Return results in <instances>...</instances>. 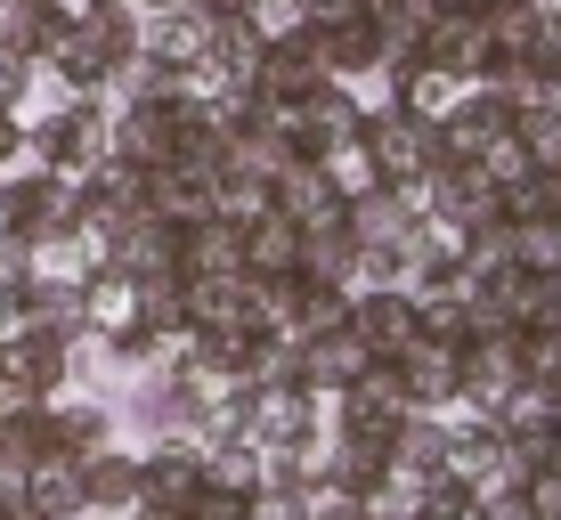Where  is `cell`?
I'll use <instances>...</instances> for the list:
<instances>
[{"label": "cell", "mask_w": 561, "mask_h": 520, "mask_svg": "<svg viewBox=\"0 0 561 520\" xmlns=\"http://www.w3.org/2000/svg\"><path fill=\"white\" fill-rule=\"evenodd\" d=\"M244 520H294V505H285V496H268V505H253Z\"/></svg>", "instance_id": "8fae6325"}, {"label": "cell", "mask_w": 561, "mask_h": 520, "mask_svg": "<svg viewBox=\"0 0 561 520\" xmlns=\"http://www.w3.org/2000/svg\"><path fill=\"white\" fill-rule=\"evenodd\" d=\"M553 455H561V431H553Z\"/></svg>", "instance_id": "9a60e30c"}, {"label": "cell", "mask_w": 561, "mask_h": 520, "mask_svg": "<svg viewBox=\"0 0 561 520\" xmlns=\"http://www.w3.org/2000/svg\"><path fill=\"white\" fill-rule=\"evenodd\" d=\"M529 520H561V472H537L529 479Z\"/></svg>", "instance_id": "ba28073f"}, {"label": "cell", "mask_w": 561, "mask_h": 520, "mask_svg": "<svg viewBox=\"0 0 561 520\" xmlns=\"http://www.w3.org/2000/svg\"><path fill=\"white\" fill-rule=\"evenodd\" d=\"M139 9H180V0H139Z\"/></svg>", "instance_id": "4fadbf2b"}, {"label": "cell", "mask_w": 561, "mask_h": 520, "mask_svg": "<svg viewBox=\"0 0 561 520\" xmlns=\"http://www.w3.org/2000/svg\"><path fill=\"white\" fill-rule=\"evenodd\" d=\"M513 130H520V155H529L537 171H561V114L553 106H529Z\"/></svg>", "instance_id": "8992f818"}, {"label": "cell", "mask_w": 561, "mask_h": 520, "mask_svg": "<svg viewBox=\"0 0 561 520\" xmlns=\"http://www.w3.org/2000/svg\"><path fill=\"white\" fill-rule=\"evenodd\" d=\"M25 505L42 520H82L90 496H82V455H42V464L25 472Z\"/></svg>", "instance_id": "6da1fadb"}, {"label": "cell", "mask_w": 561, "mask_h": 520, "mask_svg": "<svg viewBox=\"0 0 561 520\" xmlns=\"http://www.w3.org/2000/svg\"><path fill=\"white\" fill-rule=\"evenodd\" d=\"M309 49H318L325 73H366L382 57V25L375 16H342V25H318L309 33Z\"/></svg>", "instance_id": "7a4b0ae2"}, {"label": "cell", "mask_w": 561, "mask_h": 520, "mask_svg": "<svg viewBox=\"0 0 561 520\" xmlns=\"http://www.w3.org/2000/svg\"><path fill=\"white\" fill-rule=\"evenodd\" d=\"M351 334L366 342V350H408L415 342V310L399 293H382V301H366V310L351 317Z\"/></svg>", "instance_id": "5b68a950"}, {"label": "cell", "mask_w": 561, "mask_h": 520, "mask_svg": "<svg viewBox=\"0 0 561 520\" xmlns=\"http://www.w3.org/2000/svg\"><path fill=\"white\" fill-rule=\"evenodd\" d=\"M82 496H90V512H114V505H139V455H114V448H99V455H82Z\"/></svg>", "instance_id": "3957f363"}, {"label": "cell", "mask_w": 561, "mask_h": 520, "mask_svg": "<svg viewBox=\"0 0 561 520\" xmlns=\"http://www.w3.org/2000/svg\"><path fill=\"white\" fill-rule=\"evenodd\" d=\"M261 423H268V431H301V423H309V407H301L294 391H268V398H261Z\"/></svg>", "instance_id": "52a82bcc"}, {"label": "cell", "mask_w": 561, "mask_h": 520, "mask_svg": "<svg viewBox=\"0 0 561 520\" xmlns=\"http://www.w3.org/2000/svg\"><path fill=\"white\" fill-rule=\"evenodd\" d=\"M553 211H561V171H553Z\"/></svg>", "instance_id": "5bb4252c"}, {"label": "cell", "mask_w": 561, "mask_h": 520, "mask_svg": "<svg viewBox=\"0 0 561 520\" xmlns=\"http://www.w3.org/2000/svg\"><path fill=\"white\" fill-rule=\"evenodd\" d=\"M325 520H358V505H334V512H325Z\"/></svg>", "instance_id": "7c38bea8"}, {"label": "cell", "mask_w": 561, "mask_h": 520, "mask_svg": "<svg viewBox=\"0 0 561 520\" xmlns=\"http://www.w3.org/2000/svg\"><path fill=\"white\" fill-rule=\"evenodd\" d=\"M294 261H301V228L285 220V211H277V220L261 211V220H253V236H244V268H253V277H285Z\"/></svg>", "instance_id": "277c9868"}, {"label": "cell", "mask_w": 561, "mask_h": 520, "mask_svg": "<svg viewBox=\"0 0 561 520\" xmlns=\"http://www.w3.org/2000/svg\"><path fill=\"white\" fill-rule=\"evenodd\" d=\"M25 155V123H16V106H0V171Z\"/></svg>", "instance_id": "30bf717a"}, {"label": "cell", "mask_w": 561, "mask_h": 520, "mask_svg": "<svg viewBox=\"0 0 561 520\" xmlns=\"http://www.w3.org/2000/svg\"><path fill=\"white\" fill-rule=\"evenodd\" d=\"M309 25H342V16H366V0H294Z\"/></svg>", "instance_id": "9c48e42d"}]
</instances>
